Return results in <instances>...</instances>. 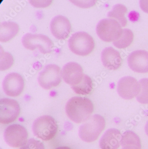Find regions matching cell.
<instances>
[{"instance_id": "obj_1", "label": "cell", "mask_w": 148, "mask_h": 149, "mask_svg": "<svg viewBox=\"0 0 148 149\" xmlns=\"http://www.w3.org/2000/svg\"><path fill=\"white\" fill-rule=\"evenodd\" d=\"M94 110L93 104L89 99L74 97L70 99L66 106L68 118L76 123H81L90 118Z\"/></svg>"}, {"instance_id": "obj_2", "label": "cell", "mask_w": 148, "mask_h": 149, "mask_svg": "<svg viewBox=\"0 0 148 149\" xmlns=\"http://www.w3.org/2000/svg\"><path fill=\"white\" fill-rule=\"evenodd\" d=\"M105 126L104 118L99 114L93 115L79 128L80 139L86 143H92L98 138Z\"/></svg>"}, {"instance_id": "obj_3", "label": "cell", "mask_w": 148, "mask_h": 149, "mask_svg": "<svg viewBox=\"0 0 148 149\" xmlns=\"http://www.w3.org/2000/svg\"><path fill=\"white\" fill-rule=\"evenodd\" d=\"M57 129L55 120L48 115L41 116L35 120L32 126L34 135L45 141L52 139L57 133Z\"/></svg>"}, {"instance_id": "obj_4", "label": "cell", "mask_w": 148, "mask_h": 149, "mask_svg": "<svg viewBox=\"0 0 148 149\" xmlns=\"http://www.w3.org/2000/svg\"><path fill=\"white\" fill-rule=\"evenodd\" d=\"M68 47L72 52L80 56H86L94 49L95 42L92 37L85 32H77L68 41Z\"/></svg>"}, {"instance_id": "obj_5", "label": "cell", "mask_w": 148, "mask_h": 149, "mask_svg": "<svg viewBox=\"0 0 148 149\" xmlns=\"http://www.w3.org/2000/svg\"><path fill=\"white\" fill-rule=\"evenodd\" d=\"M122 31L119 23L112 18L101 20L96 26L97 35L100 39L106 42H114L118 39Z\"/></svg>"}, {"instance_id": "obj_6", "label": "cell", "mask_w": 148, "mask_h": 149, "mask_svg": "<svg viewBox=\"0 0 148 149\" xmlns=\"http://www.w3.org/2000/svg\"><path fill=\"white\" fill-rule=\"evenodd\" d=\"M22 43L26 49L31 51L38 49L43 54L50 53L54 46L48 37L37 33H26L22 38Z\"/></svg>"}, {"instance_id": "obj_7", "label": "cell", "mask_w": 148, "mask_h": 149, "mask_svg": "<svg viewBox=\"0 0 148 149\" xmlns=\"http://www.w3.org/2000/svg\"><path fill=\"white\" fill-rule=\"evenodd\" d=\"M62 73L59 66L48 64L39 73L38 82L42 88L48 90L58 86L62 81Z\"/></svg>"}, {"instance_id": "obj_8", "label": "cell", "mask_w": 148, "mask_h": 149, "mask_svg": "<svg viewBox=\"0 0 148 149\" xmlns=\"http://www.w3.org/2000/svg\"><path fill=\"white\" fill-rule=\"evenodd\" d=\"M28 137L27 130L24 126L19 124L11 125L4 131V139L11 147H21L26 142Z\"/></svg>"}, {"instance_id": "obj_9", "label": "cell", "mask_w": 148, "mask_h": 149, "mask_svg": "<svg viewBox=\"0 0 148 149\" xmlns=\"http://www.w3.org/2000/svg\"><path fill=\"white\" fill-rule=\"evenodd\" d=\"M20 113V107L16 100L2 98L0 100V123L8 124L15 120Z\"/></svg>"}, {"instance_id": "obj_10", "label": "cell", "mask_w": 148, "mask_h": 149, "mask_svg": "<svg viewBox=\"0 0 148 149\" xmlns=\"http://www.w3.org/2000/svg\"><path fill=\"white\" fill-rule=\"evenodd\" d=\"M117 89L121 97L125 100H130L138 96L140 92V86L136 79L127 76L119 80Z\"/></svg>"}, {"instance_id": "obj_11", "label": "cell", "mask_w": 148, "mask_h": 149, "mask_svg": "<svg viewBox=\"0 0 148 149\" xmlns=\"http://www.w3.org/2000/svg\"><path fill=\"white\" fill-rule=\"evenodd\" d=\"M23 77L17 73L8 74L4 79L2 83L4 92L7 96L16 97L19 96L24 88Z\"/></svg>"}, {"instance_id": "obj_12", "label": "cell", "mask_w": 148, "mask_h": 149, "mask_svg": "<svg viewBox=\"0 0 148 149\" xmlns=\"http://www.w3.org/2000/svg\"><path fill=\"white\" fill-rule=\"evenodd\" d=\"M50 30L53 35L60 40H65L71 31V25L66 17L58 15L53 18L50 22Z\"/></svg>"}, {"instance_id": "obj_13", "label": "cell", "mask_w": 148, "mask_h": 149, "mask_svg": "<svg viewBox=\"0 0 148 149\" xmlns=\"http://www.w3.org/2000/svg\"><path fill=\"white\" fill-rule=\"evenodd\" d=\"M62 76L65 82L71 86L79 84L83 77L82 66L75 62H69L63 68Z\"/></svg>"}, {"instance_id": "obj_14", "label": "cell", "mask_w": 148, "mask_h": 149, "mask_svg": "<svg viewBox=\"0 0 148 149\" xmlns=\"http://www.w3.org/2000/svg\"><path fill=\"white\" fill-rule=\"evenodd\" d=\"M129 66L136 72H148V52L138 50L130 54L128 58Z\"/></svg>"}, {"instance_id": "obj_15", "label": "cell", "mask_w": 148, "mask_h": 149, "mask_svg": "<svg viewBox=\"0 0 148 149\" xmlns=\"http://www.w3.org/2000/svg\"><path fill=\"white\" fill-rule=\"evenodd\" d=\"M101 59L103 65L109 70H117L122 65V59L119 52L112 47L103 50Z\"/></svg>"}, {"instance_id": "obj_16", "label": "cell", "mask_w": 148, "mask_h": 149, "mask_svg": "<svg viewBox=\"0 0 148 149\" xmlns=\"http://www.w3.org/2000/svg\"><path fill=\"white\" fill-rule=\"evenodd\" d=\"M122 134L119 130L111 128L105 131L99 141L101 149H118L121 143Z\"/></svg>"}, {"instance_id": "obj_17", "label": "cell", "mask_w": 148, "mask_h": 149, "mask_svg": "<svg viewBox=\"0 0 148 149\" xmlns=\"http://www.w3.org/2000/svg\"><path fill=\"white\" fill-rule=\"evenodd\" d=\"M19 31L17 23L12 22H4L0 25V41L7 42L15 37Z\"/></svg>"}, {"instance_id": "obj_18", "label": "cell", "mask_w": 148, "mask_h": 149, "mask_svg": "<svg viewBox=\"0 0 148 149\" xmlns=\"http://www.w3.org/2000/svg\"><path fill=\"white\" fill-rule=\"evenodd\" d=\"M127 11V9L125 6L122 4H117L113 7L112 10L108 13L107 16L109 18L117 21L122 26L124 27L127 23L125 17Z\"/></svg>"}, {"instance_id": "obj_19", "label": "cell", "mask_w": 148, "mask_h": 149, "mask_svg": "<svg viewBox=\"0 0 148 149\" xmlns=\"http://www.w3.org/2000/svg\"><path fill=\"white\" fill-rule=\"evenodd\" d=\"M72 89L76 93L82 95L89 94L93 89V84L90 77L84 74L83 77L79 84L71 86Z\"/></svg>"}, {"instance_id": "obj_20", "label": "cell", "mask_w": 148, "mask_h": 149, "mask_svg": "<svg viewBox=\"0 0 148 149\" xmlns=\"http://www.w3.org/2000/svg\"><path fill=\"white\" fill-rule=\"evenodd\" d=\"M122 147L133 146L141 149L142 145L140 140L137 134L130 130H127L123 134L121 140Z\"/></svg>"}, {"instance_id": "obj_21", "label": "cell", "mask_w": 148, "mask_h": 149, "mask_svg": "<svg viewBox=\"0 0 148 149\" xmlns=\"http://www.w3.org/2000/svg\"><path fill=\"white\" fill-rule=\"evenodd\" d=\"M133 33L131 30L123 29L119 38L113 42V45L119 49H124L130 46L133 40Z\"/></svg>"}, {"instance_id": "obj_22", "label": "cell", "mask_w": 148, "mask_h": 149, "mask_svg": "<svg viewBox=\"0 0 148 149\" xmlns=\"http://www.w3.org/2000/svg\"><path fill=\"white\" fill-rule=\"evenodd\" d=\"M140 90L137 100L142 104H148V79L144 78L139 81Z\"/></svg>"}, {"instance_id": "obj_23", "label": "cell", "mask_w": 148, "mask_h": 149, "mask_svg": "<svg viewBox=\"0 0 148 149\" xmlns=\"http://www.w3.org/2000/svg\"><path fill=\"white\" fill-rule=\"evenodd\" d=\"M13 59L12 56L7 52L1 53V71L9 69L13 64Z\"/></svg>"}, {"instance_id": "obj_24", "label": "cell", "mask_w": 148, "mask_h": 149, "mask_svg": "<svg viewBox=\"0 0 148 149\" xmlns=\"http://www.w3.org/2000/svg\"><path fill=\"white\" fill-rule=\"evenodd\" d=\"M20 149H45L43 143L40 141L31 139L21 146Z\"/></svg>"}, {"instance_id": "obj_25", "label": "cell", "mask_w": 148, "mask_h": 149, "mask_svg": "<svg viewBox=\"0 0 148 149\" xmlns=\"http://www.w3.org/2000/svg\"><path fill=\"white\" fill-rule=\"evenodd\" d=\"M140 6L144 12L148 13V1H140Z\"/></svg>"}, {"instance_id": "obj_26", "label": "cell", "mask_w": 148, "mask_h": 149, "mask_svg": "<svg viewBox=\"0 0 148 149\" xmlns=\"http://www.w3.org/2000/svg\"><path fill=\"white\" fill-rule=\"evenodd\" d=\"M122 149H140L137 147L133 146H127V147H123Z\"/></svg>"}, {"instance_id": "obj_27", "label": "cell", "mask_w": 148, "mask_h": 149, "mask_svg": "<svg viewBox=\"0 0 148 149\" xmlns=\"http://www.w3.org/2000/svg\"><path fill=\"white\" fill-rule=\"evenodd\" d=\"M145 131L146 134H147L148 136V120L147 121V123H146V125H145Z\"/></svg>"}, {"instance_id": "obj_28", "label": "cell", "mask_w": 148, "mask_h": 149, "mask_svg": "<svg viewBox=\"0 0 148 149\" xmlns=\"http://www.w3.org/2000/svg\"><path fill=\"white\" fill-rule=\"evenodd\" d=\"M55 149H71L69 147H67V146H61V147H58V148H56Z\"/></svg>"}]
</instances>
